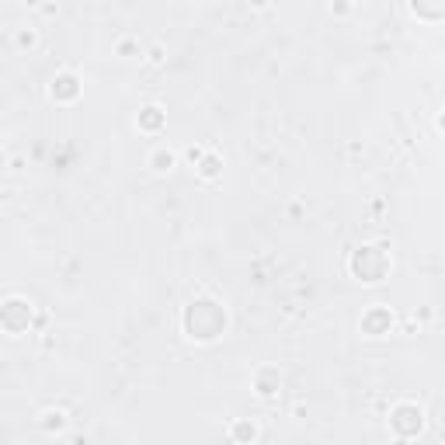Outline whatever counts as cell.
<instances>
[{
    "label": "cell",
    "instance_id": "6da1fadb",
    "mask_svg": "<svg viewBox=\"0 0 445 445\" xmlns=\"http://www.w3.org/2000/svg\"><path fill=\"white\" fill-rule=\"evenodd\" d=\"M181 324H184V334L191 341H216L226 331L230 317H226V306L216 303V299H191L184 306Z\"/></svg>",
    "mask_w": 445,
    "mask_h": 445
},
{
    "label": "cell",
    "instance_id": "7a4b0ae2",
    "mask_svg": "<svg viewBox=\"0 0 445 445\" xmlns=\"http://www.w3.org/2000/svg\"><path fill=\"white\" fill-rule=\"evenodd\" d=\"M352 275L362 282H383L390 275V254L376 244H365L352 254Z\"/></svg>",
    "mask_w": 445,
    "mask_h": 445
},
{
    "label": "cell",
    "instance_id": "3957f363",
    "mask_svg": "<svg viewBox=\"0 0 445 445\" xmlns=\"http://www.w3.org/2000/svg\"><path fill=\"white\" fill-rule=\"evenodd\" d=\"M390 428H393L397 439H414L425 428V411L418 404H397L390 411Z\"/></svg>",
    "mask_w": 445,
    "mask_h": 445
},
{
    "label": "cell",
    "instance_id": "277c9868",
    "mask_svg": "<svg viewBox=\"0 0 445 445\" xmlns=\"http://www.w3.org/2000/svg\"><path fill=\"white\" fill-rule=\"evenodd\" d=\"M0 327H4L7 334H25V331L32 327V303L11 296V299L4 303V310H0Z\"/></svg>",
    "mask_w": 445,
    "mask_h": 445
},
{
    "label": "cell",
    "instance_id": "5b68a950",
    "mask_svg": "<svg viewBox=\"0 0 445 445\" xmlns=\"http://www.w3.org/2000/svg\"><path fill=\"white\" fill-rule=\"evenodd\" d=\"M390 327H393V313L386 306H372L362 317V334H369V338H383V334H390Z\"/></svg>",
    "mask_w": 445,
    "mask_h": 445
},
{
    "label": "cell",
    "instance_id": "8992f818",
    "mask_svg": "<svg viewBox=\"0 0 445 445\" xmlns=\"http://www.w3.org/2000/svg\"><path fill=\"white\" fill-rule=\"evenodd\" d=\"M49 97H53V101H60V104L77 101V97H81V81H77L74 74H56V77H53V84H49Z\"/></svg>",
    "mask_w": 445,
    "mask_h": 445
},
{
    "label": "cell",
    "instance_id": "52a82bcc",
    "mask_svg": "<svg viewBox=\"0 0 445 445\" xmlns=\"http://www.w3.org/2000/svg\"><path fill=\"white\" fill-rule=\"evenodd\" d=\"M411 11L421 21H445V0H411Z\"/></svg>",
    "mask_w": 445,
    "mask_h": 445
},
{
    "label": "cell",
    "instance_id": "ba28073f",
    "mask_svg": "<svg viewBox=\"0 0 445 445\" xmlns=\"http://www.w3.org/2000/svg\"><path fill=\"white\" fill-rule=\"evenodd\" d=\"M136 125H139L143 132H160V129H164V108H157V104H146V108L139 111Z\"/></svg>",
    "mask_w": 445,
    "mask_h": 445
},
{
    "label": "cell",
    "instance_id": "9c48e42d",
    "mask_svg": "<svg viewBox=\"0 0 445 445\" xmlns=\"http://www.w3.org/2000/svg\"><path fill=\"white\" fill-rule=\"evenodd\" d=\"M278 386H282V376H278L275 369H258V372H254V390H258L261 397H271Z\"/></svg>",
    "mask_w": 445,
    "mask_h": 445
},
{
    "label": "cell",
    "instance_id": "30bf717a",
    "mask_svg": "<svg viewBox=\"0 0 445 445\" xmlns=\"http://www.w3.org/2000/svg\"><path fill=\"white\" fill-rule=\"evenodd\" d=\"M230 439H237V442H251V439H258V428H254L251 421H237V425L230 428Z\"/></svg>",
    "mask_w": 445,
    "mask_h": 445
},
{
    "label": "cell",
    "instance_id": "8fae6325",
    "mask_svg": "<svg viewBox=\"0 0 445 445\" xmlns=\"http://www.w3.org/2000/svg\"><path fill=\"white\" fill-rule=\"evenodd\" d=\"M198 174H202V178H216V174H219V157H216V153L202 157V160H198Z\"/></svg>",
    "mask_w": 445,
    "mask_h": 445
},
{
    "label": "cell",
    "instance_id": "7c38bea8",
    "mask_svg": "<svg viewBox=\"0 0 445 445\" xmlns=\"http://www.w3.org/2000/svg\"><path fill=\"white\" fill-rule=\"evenodd\" d=\"M150 164H153L157 171H167V167L174 164V153H167V150H157V153L150 157Z\"/></svg>",
    "mask_w": 445,
    "mask_h": 445
},
{
    "label": "cell",
    "instance_id": "4fadbf2b",
    "mask_svg": "<svg viewBox=\"0 0 445 445\" xmlns=\"http://www.w3.org/2000/svg\"><path fill=\"white\" fill-rule=\"evenodd\" d=\"M42 428H63V414H60V411L42 414Z\"/></svg>",
    "mask_w": 445,
    "mask_h": 445
},
{
    "label": "cell",
    "instance_id": "5bb4252c",
    "mask_svg": "<svg viewBox=\"0 0 445 445\" xmlns=\"http://www.w3.org/2000/svg\"><path fill=\"white\" fill-rule=\"evenodd\" d=\"M439 129H442V132H445V115H439Z\"/></svg>",
    "mask_w": 445,
    "mask_h": 445
}]
</instances>
